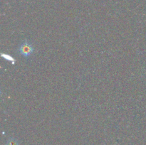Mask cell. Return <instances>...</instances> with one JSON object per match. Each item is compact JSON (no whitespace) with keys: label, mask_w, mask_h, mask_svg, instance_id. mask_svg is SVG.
Masks as SVG:
<instances>
[{"label":"cell","mask_w":146,"mask_h":145,"mask_svg":"<svg viewBox=\"0 0 146 145\" xmlns=\"http://www.w3.org/2000/svg\"><path fill=\"white\" fill-rule=\"evenodd\" d=\"M34 52V48L32 44L27 39H25L19 46L17 49V53L23 56L24 58H29Z\"/></svg>","instance_id":"obj_1"},{"label":"cell","mask_w":146,"mask_h":145,"mask_svg":"<svg viewBox=\"0 0 146 145\" xmlns=\"http://www.w3.org/2000/svg\"><path fill=\"white\" fill-rule=\"evenodd\" d=\"M20 142L14 137H10L7 139L5 145H19Z\"/></svg>","instance_id":"obj_2"},{"label":"cell","mask_w":146,"mask_h":145,"mask_svg":"<svg viewBox=\"0 0 146 145\" xmlns=\"http://www.w3.org/2000/svg\"><path fill=\"white\" fill-rule=\"evenodd\" d=\"M1 56L3 58H4L5 60H7V61H9V62H11L12 64H14L15 63V61L16 60L14 59V58H13L11 55H9V54H7V53H1Z\"/></svg>","instance_id":"obj_3"}]
</instances>
